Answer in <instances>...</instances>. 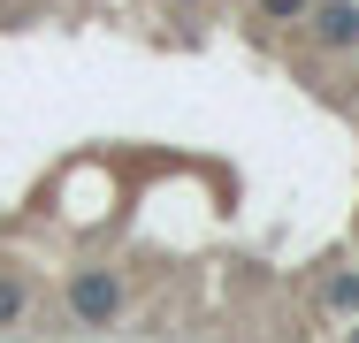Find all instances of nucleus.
<instances>
[{
    "mask_svg": "<svg viewBox=\"0 0 359 343\" xmlns=\"http://www.w3.org/2000/svg\"><path fill=\"white\" fill-rule=\"evenodd\" d=\"M69 313L84 321V328H107L115 313H123V282L107 267H76L69 274Z\"/></svg>",
    "mask_w": 359,
    "mask_h": 343,
    "instance_id": "f257e3e1",
    "label": "nucleus"
},
{
    "mask_svg": "<svg viewBox=\"0 0 359 343\" xmlns=\"http://www.w3.org/2000/svg\"><path fill=\"white\" fill-rule=\"evenodd\" d=\"M298 23H313V46H329V54L359 46V8H352V0H313Z\"/></svg>",
    "mask_w": 359,
    "mask_h": 343,
    "instance_id": "f03ea898",
    "label": "nucleus"
},
{
    "mask_svg": "<svg viewBox=\"0 0 359 343\" xmlns=\"http://www.w3.org/2000/svg\"><path fill=\"white\" fill-rule=\"evenodd\" d=\"M23 305H31V290H23L15 274H0V328H15V321H23Z\"/></svg>",
    "mask_w": 359,
    "mask_h": 343,
    "instance_id": "7ed1b4c3",
    "label": "nucleus"
},
{
    "mask_svg": "<svg viewBox=\"0 0 359 343\" xmlns=\"http://www.w3.org/2000/svg\"><path fill=\"white\" fill-rule=\"evenodd\" d=\"M329 313H359V274H329Z\"/></svg>",
    "mask_w": 359,
    "mask_h": 343,
    "instance_id": "20e7f679",
    "label": "nucleus"
},
{
    "mask_svg": "<svg viewBox=\"0 0 359 343\" xmlns=\"http://www.w3.org/2000/svg\"><path fill=\"white\" fill-rule=\"evenodd\" d=\"M252 8H260V15H268V23H298V15H306V8H313V0H252Z\"/></svg>",
    "mask_w": 359,
    "mask_h": 343,
    "instance_id": "39448f33",
    "label": "nucleus"
},
{
    "mask_svg": "<svg viewBox=\"0 0 359 343\" xmlns=\"http://www.w3.org/2000/svg\"><path fill=\"white\" fill-rule=\"evenodd\" d=\"M176 8H199V0H176Z\"/></svg>",
    "mask_w": 359,
    "mask_h": 343,
    "instance_id": "423d86ee",
    "label": "nucleus"
},
{
    "mask_svg": "<svg viewBox=\"0 0 359 343\" xmlns=\"http://www.w3.org/2000/svg\"><path fill=\"white\" fill-rule=\"evenodd\" d=\"M344 343H359V328H352V336H344Z\"/></svg>",
    "mask_w": 359,
    "mask_h": 343,
    "instance_id": "0eeeda50",
    "label": "nucleus"
}]
</instances>
